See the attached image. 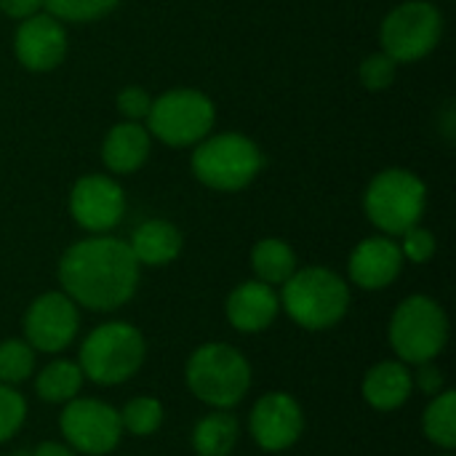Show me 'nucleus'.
I'll use <instances>...</instances> for the list:
<instances>
[{"instance_id": "26", "label": "nucleus", "mask_w": 456, "mask_h": 456, "mask_svg": "<svg viewBox=\"0 0 456 456\" xmlns=\"http://www.w3.org/2000/svg\"><path fill=\"white\" fill-rule=\"evenodd\" d=\"M120 0H43V8L59 21H96L115 11Z\"/></svg>"}, {"instance_id": "17", "label": "nucleus", "mask_w": 456, "mask_h": 456, "mask_svg": "<svg viewBox=\"0 0 456 456\" xmlns=\"http://www.w3.org/2000/svg\"><path fill=\"white\" fill-rule=\"evenodd\" d=\"M414 393L411 369L403 361H382L371 366L363 377L361 395L377 411H395L401 409Z\"/></svg>"}, {"instance_id": "23", "label": "nucleus", "mask_w": 456, "mask_h": 456, "mask_svg": "<svg viewBox=\"0 0 456 456\" xmlns=\"http://www.w3.org/2000/svg\"><path fill=\"white\" fill-rule=\"evenodd\" d=\"M422 430L430 444H436L444 452L456 449V393L441 390L430 398L425 414H422Z\"/></svg>"}, {"instance_id": "1", "label": "nucleus", "mask_w": 456, "mask_h": 456, "mask_svg": "<svg viewBox=\"0 0 456 456\" xmlns=\"http://www.w3.org/2000/svg\"><path fill=\"white\" fill-rule=\"evenodd\" d=\"M61 291L86 310L110 313L131 302L139 289V262L120 238L91 235L59 259Z\"/></svg>"}, {"instance_id": "4", "label": "nucleus", "mask_w": 456, "mask_h": 456, "mask_svg": "<svg viewBox=\"0 0 456 456\" xmlns=\"http://www.w3.org/2000/svg\"><path fill=\"white\" fill-rule=\"evenodd\" d=\"M147 358V342L142 331L126 321H110L96 326L80 345L77 366L83 377L99 387H115L128 382Z\"/></svg>"}, {"instance_id": "31", "label": "nucleus", "mask_w": 456, "mask_h": 456, "mask_svg": "<svg viewBox=\"0 0 456 456\" xmlns=\"http://www.w3.org/2000/svg\"><path fill=\"white\" fill-rule=\"evenodd\" d=\"M414 377V387H419L425 395H438L441 390H446V377H444V371L436 366V361H430V363H419L417 366V374H411Z\"/></svg>"}, {"instance_id": "28", "label": "nucleus", "mask_w": 456, "mask_h": 456, "mask_svg": "<svg viewBox=\"0 0 456 456\" xmlns=\"http://www.w3.org/2000/svg\"><path fill=\"white\" fill-rule=\"evenodd\" d=\"M395 69H398V61H393L385 51L371 53L361 64V83L369 91H385L395 80Z\"/></svg>"}, {"instance_id": "29", "label": "nucleus", "mask_w": 456, "mask_h": 456, "mask_svg": "<svg viewBox=\"0 0 456 456\" xmlns=\"http://www.w3.org/2000/svg\"><path fill=\"white\" fill-rule=\"evenodd\" d=\"M403 240L398 243L401 246V254L403 259L414 262V265H425L436 256V235L425 227H411L401 235Z\"/></svg>"}, {"instance_id": "18", "label": "nucleus", "mask_w": 456, "mask_h": 456, "mask_svg": "<svg viewBox=\"0 0 456 456\" xmlns=\"http://www.w3.org/2000/svg\"><path fill=\"white\" fill-rule=\"evenodd\" d=\"M150 131L134 120L126 123H115L102 144V160L107 166V171L112 174H134L144 166L147 155H150Z\"/></svg>"}, {"instance_id": "2", "label": "nucleus", "mask_w": 456, "mask_h": 456, "mask_svg": "<svg viewBox=\"0 0 456 456\" xmlns=\"http://www.w3.org/2000/svg\"><path fill=\"white\" fill-rule=\"evenodd\" d=\"M184 379L200 403L232 411L251 390V363L227 342H206L192 350Z\"/></svg>"}, {"instance_id": "16", "label": "nucleus", "mask_w": 456, "mask_h": 456, "mask_svg": "<svg viewBox=\"0 0 456 456\" xmlns=\"http://www.w3.org/2000/svg\"><path fill=\"white\" fill-rule=\"evenodd\" d=\"M227 321L240 334H259L273 326L281 313V297L262 281H246L235 286L224 305Z\"/></svg>"}, {"instance_id": "8", "label": "nucleus", "mask_w": 456, "mask_h": 456, "mask_svg": "<svg viewBox=\"0 0 456 456\" xmlns=\"http://www.w3.org/2000/svg\"><path fill=\"white\" fill-rule=\"evenodd\" d=\"M216 120L214 102L195 88H174L152 99L147 131L168 147H192L203 142Z\"/></svg>"}, {"instance_id": "34", "label": "nucleus", "mask_w": 456, "mask_h": 456, "mask_svg": "<svg viewBox=\"0 0 456 456\" xmlns=\"http://www.w3.org/2000/svg\"><path fill=\"white\" fill-rule=\"evenodd\" d=\"M11 456H32V454H29V452H13Z\"/></svg>"}, {"instance_id": "20", "label": "nucleus", "mask_w": 456, "mask_h": 456, "mask_svg": "<svg viewBox=\"0 0 456 456\" xmlns=\"http://www.w3.org/2000/svg\"><path fill=\"white\" fill-rule=\"evenodd\" d=\"M240 438V422L232 411L214 409L192 428V452L198 456H230Z\"/></svg>"}, {"instance_id": "11", "label": "nucleus", "mask_w": 456, "mask_h": 456, "mask_svg": "<svg viewBox=\"0 0 456 456\" xmlns=\"http://www.w3.org/2000/svg\"><path fill=\"white\" fill-rule=\"evenodd\" d=\"M80 329L77 305L64 291H45L40 294L24 313L21 331L24 342L35 353H61L67 350Z\"/></svg>"}, {"instance_id": "9", "label": "nucleus", "mask_w": 456, "mask_h": 456, "mask_svg": "<svg viewBox=\"0 0 456 456\" xmlns=\"http://www.w3.org/2000/svg\"><path fill=\"white\" fill-rule=\"evenodd\" d=\"M444 35V13L425 0H409L393 8L379 29L382 51L393 61H419L425 59Z\"/></svg>"}, {"instance_id": "21", "label": "nucleus", "mask_w": 456, "mask_h": 456, "mask_svg": "<svg viewBox=\"0 0 456 456\" xmlns=\"http://www.w3.org/2000/svg\"><path fill=\"white\" fill-rule=\"evenodd\" d=\"M86 377L77 366V361H51L48 366L40 369V374L35 377V395L43 403H69L72 398L80 395Z\"/></svg>"}, {"instance_id": "24", "label": "nucleus", "mask_w": 456, "mask_h": 456, "mask_svg": "<svg viewBox=\"0 0 456 456\" xmlns=\"http://www.w3.org/2000/svg\"><path fill=\"white\" fill-rule=\"evenodd\" d=\"M118 414H120L123 433H131L136 438H150L163 425V403L158 398H152V395L131 398Z\"/></svg>"}, {"instance_id": "14", "label": "nucleus", "mask_w": 456, "mask_h": 456, "mask_svg": "<svg viewBox=\"0 0 456 456\" xmlns=\"http://www.w3.org/2000/svg\"><path fill=\"white\" fill-rule=\"evenodd\" d=\"M13 51L29 72H48L67 56V32L51 13H32L21 19L13 35Z\"/></svg>"}, {"instance_id": "30", "label": "nucleus", "mask_w": 456, "mask_h": 456, "mask_svg": "<svg viewBox=\"0 0 456 456\" xmlns=\"http://www.w3.org/2000/svg\"><path fill=\"white\" fill-rule=\"evenodd\" d=\"M150 107H152V96L142 86H128L118 94V110L126 120H134V123L144 120Z\"/></svg>"}, {"instance_id": "10", "label": "nucleus", "mask_w": 456, "mask_h": 456, "mask_svg": "<svg viewBox=\"0 0 456 456\" xmlns=\"http://www.w3.org/2000/svg\"><path fill=\"white\" fill-rule=\"evenodd\" d=\"M59 430L75 454L86 456H110L123 438L120 414L96 398H72L64 403Z\"/></svg>"}, {"instance_id": "35", "label": "nucleus", "mask_w": 456, "mask_h": 456, "mask_svg": "<svg viewBox=\"0 0 456 456\" xmlns=\"http://www.w3.org/2000/svg\"><path fill=\"white\" fill-rule=\"evenodd\" d=\"M441 456H452V454H449V452H446V454H441Z\"/></svg>"}, {"instance_id": "33", "label": "nucleus", "mask_w": 456, "mask_h": 456, "mask_svg": "<svg viewBox=\"0 0 456 456\" xmlns=\"http://www.w3.org/2000/svg\"><path fill=\"white\" fill-rule=\"evenodd\" d=\"M32 456H77L67 444L59 441H43L40 446H35V452H29Z\"/></svg>"}, {"instance_id": "5", "label": "nucleus", "mask_w": 456, "mask_h": 456, "mask_svg": "<svg viewBox=\"0 0 456 456\" xmlns=\"http://www.w3.org/2000/svg\"><path fill=\"white\" fill-rule=\"evenodd\" d=\"M387 339L406 366L430 363L449 345V315L433 297H406L390 318Z\"/></svg>"}, {"instance_id": "25", "label": "nucleus", "mask_w": 456, "mask_h": 456, "mask_svg": "<svg viewBox=\"0 0 456 456\" xmlns=\"http://www.w3.org/2000/svg\"><path fill=\"white\" fill-rule=\"evenodd\" d=\"M35 371V350L24 339H5L0 342V382L3 385H21Z\"/></svg>"}, {"instance_id": "6", "label": "nucleus", "mask_w": 456, "mask_h": 456, "mask_svg": "<svg viewBox=\"0 0 456 456\" xmlns=\"http://www.w3.org/2000/svg\"><path fill=\"white\" fill-rule=\"evenodd\" d=\"M425 206H428V187L414 171L406 168L379 171L363 195V208L369 222L390 238L417 227L425 214Z\"/></svg>"}, {"instance_id": "15", "label": "nucleus", "mask_w": 456, "mask_h": 456, "mask_svg": "<svg viewBox=\"0 0 456 456\" xmlns=\"http://www.w3.org/2000/svg\"><path fill=\"white\" fill-rule=\"evenodd\" d=\"M403 262L406 259H403L395 238L374 235V238H366L355 246V251L350 254V262H347V273L358 289L382 291L398 281Z\"/></svg>"}, {"instance_id": "13", "label": "nucleus", "mask_w": 456, "mask_h": 456, "mask_svg": "<svg viewBox=\"0 0 456 456\" xmlns=\"http://www.w3.org/2000/svg\"><path fill=\"white\" fill-rule=\"evenodd\" d=\"M69 214L86 232L104 235L118 227L126 214L123 187L104 174L80 176L69 192Z\"/></svg>"}, {"instance_id": "22", "label": "nucleus", "mask_w": 456, "mask_h": 456, "mask_svg": "<svg viewBox=\"0 0 456 456\" xmlns=\"http://www.w3.org/2000/svg\"><path fill=\"white\" fill-rule=\"evenodd\" d=\"M251 267L256 281L267 286H283L297 273V254L281 238H265L251 251Z\"/></svg>"}, {"instance_id": "12", "label": "nucleus", "mask_w": 456, "mask_h": 456, "mask_svg": "<svg viewBox=\"0 0 456 456\" xmlns=\"http://www.w3.org/2000/svg\"><path fill=\"white\" fill-rule=\"evenodd\" d=\"M248 433L262 452H286L305 433V411L289 393H265L248 414Z\"/></svg>"}, {"instance_id": "32", "label": "nucleus", "mask_w": 456, "mask_h": 456, "mask_svg": "<svg viewBox=\"0 0 456 456\" xmlns=\"http://www.w3.org/2000/svg\"><path fill=\"white\" fill-rule=\"evenodd\" d=\"M43 0H0V11L11 19H27L32 13H40Z\"/></svg>"}, {"instance_id": "27", "label": "nucleus", "mask_w": 456, "mask_h": 456, "mask_svg": "<svg viewBox=\"0 0 456 456\" xmlns=\"http://www.w3.org/2000/svg\"><path fill=\"white\" fill-rule=\"evenodd\" d=\"M24 419H27L24 395L16 387L0 382V444L11 441L24 428Z\"/></svg>"}, {"instance_id": "7", "label": "nucleus", "mask_w": 456, "mask_h": 456, "mask_svg": "<svg viewBox=\"0 0 456 456\" xmlns=\"http://www.w3.org/2000/svg\"><path fill=\"white\" fill-rule=\"evenodd\" d=\"M262 171V150L243 134H216L195 144L192 174L200 184L219 192L248 187Z\"/></svg>"}, {"instance_id": "3", "label": "nucleus", "mask_w": 456, "mask_h": 456, "mask_svg": "<svg viewBox=\"0 0 456 456\" xmlns=\"http://www.w3.org/2000/svg\"><path fill=\"white\" fill-rule=\"evenodd\" d=\"M278 297L281 310H286V315L307 331H326L350 310V286L329 267L297 270L283 283Z\"/></svg>"}, {"instance_id": "19", "label": "nucleus", "mask_w": 456, "mask_h": 456, "mask_svg": "<svg viewBox=\"0 0 456 456\" xmlns=\"http://www.w3.org/2000/svg\"><path fill=\"white\" fill-rule=\"evenodd\" d=\"M139 267H163L182 254V232L166 219L142 222L126 240Z\"/></svg>"}]
</instances>
